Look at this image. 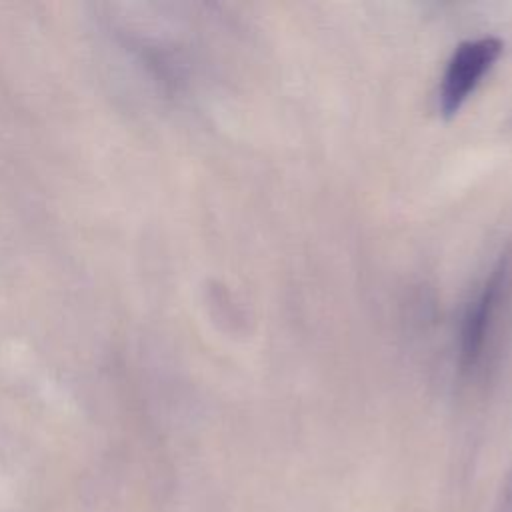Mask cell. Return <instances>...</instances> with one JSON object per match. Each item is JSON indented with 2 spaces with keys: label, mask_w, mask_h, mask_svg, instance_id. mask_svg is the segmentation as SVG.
Masks as SVG:
<instances>
[{
  "label": "cell",
  "mask_w": 512,
  "mask_h": 512,
  "mask_svg": "<svg viewBox=\"0 0 512 512\" xmlns=\"http://www.w3.org/2000/svg\"><path fill=\"white\" fill-rule=\"evenodd\" d=\"M512 318V250L500 256L468 302L458 344L462 376H480L500 350Z\"/></svg>",
  "instance_id": "6da1fadb"
},
{
  "label": "cell",
  "mask_w": 512,
  "mask_h": 512,
  "mask_svg": "<svg viewBox=\"0 0 512 512\" xmlns=\"http://www.w3.org/2000/svg\"><path fill=\"white\" fill-rule=\"evenodd\" d=\"M502 48L504 44L496 36L470 38L456 46L440 84L438 102L444 116H454L464 106L486 72L500 58Z\"/></svg>",
  "instance_id": "7a4b0ae2"
}]
</instances>
